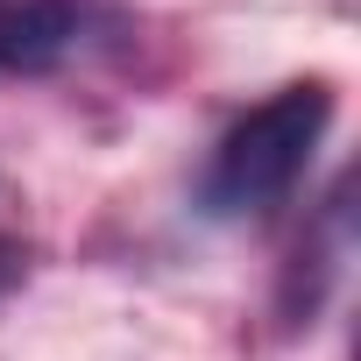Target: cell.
I'll use <instances>...</instances> for the list:
<instances>
[{"label":"cell","mask_w":361,"mask_h":361,"mask_svg":"<svg viewBox=\"0 0 361 361\" xmlns=\"http://www.w3.org/2000/svg\"><path fill=\"white\" fill-rule=\"evenodd\" d=\"M326 128H333V85L305 78V85L269 92L220 135V149L199 177V206L213 220H255V213L283 206L298 192V177L312 170Z\"/></svg>","instance_id":"6da1fadb"},{"label":"cell","mask_w":361,"mask_h":361,"mask_svg":"<svg viewBox=\"0 0 361 361\" xmlns=\"http://www.w3.org/2000/svg\"><path fill=\"white\" fill-rule=\"evenodd\" d=\"M85 43V8L78 0H22L15 15H0V71L43 78Z\"/></svg>","instance_id":"7a4b0ae2"},{"label":"cell","mask_w":361,"mask_h":361,"mask_svg":"<svg viewBox=\"0 0 361 361\" xmlns=\"http://www.w3.org/2000/svg\"><path fill=\"white\" fill-rule=\"evenodd\" d=\"M22 283H29V248L0 234V305H8V298H15Z\"/></svg>","instance_id":"3957f363"}]
</instances>
